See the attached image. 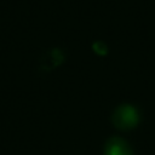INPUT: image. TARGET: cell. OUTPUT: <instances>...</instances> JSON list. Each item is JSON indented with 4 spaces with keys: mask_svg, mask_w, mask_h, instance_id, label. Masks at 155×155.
<instances>
[{
    "mask_svg": "<svg viewBox=\"0 0 155 155\" xmlns=\"http://www.w3.org/2000/svg\"><path fill=\"white\" fill-rule=\"evenodd\" d=\"M104 155H132V150L124 139L114 137L107 142Z\"/></svg>",
    "mask_w": 155,
    "mask_h": 155,
    "instance_id": "obj_2",
    "label": "cell"
},
{
    "mask_svg": "<svg viewBox=\"0 0 155 155\" xmlns=\"http://www.w3.org/2000/svg\"><path fill=\"white\" fill-rule=\"evenodd\" d=\"M113 122L120 130H130L138 122V113L132 105H120L113 114Z\"/></svg>",
    "mask_w": 155,
    "mask_h": 155,
    "instance_id": "obj_1",
    "label": "cell"
}]
</instances>
